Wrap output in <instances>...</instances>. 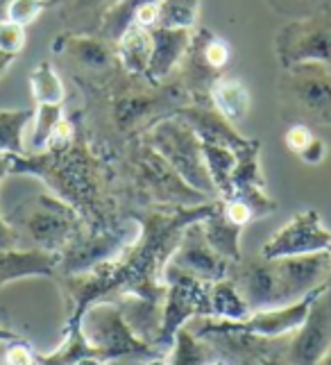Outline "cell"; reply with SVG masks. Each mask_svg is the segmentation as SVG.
Returning a JSON list of instances; mask_svg holds the SVG:
<instances>
[{"instance_id":"obj_44","label":"cell","mask_w":331,"mask_h":365,"mask_svg":"<svg viewBox=\"0 0 331 365\" xmlns=\"http://www.w3.org/2000/svg\"><path fill=\"white\" fill-rule=\"evenodd\" d=\"M207 365H232V363H229V361H223V359H211Z\"/></svg>"},{"instance_id":"obj_14","label":"cell","mask_w":331,"mask_h":365,"mask_svg":"<svg viewBox=\"0 0 331 365\" xmlns=\"http://www.w3.org/2000/svg\"><path fill=\"white\" fill-rule=\"evenodd\" d=\"M168 263L175 268H180L182 272L195 277V279L207 282V284L225 279V277L232 274V268H234L232 261L220 257L218 252L209 245V241L205 238V232L200 227V220L188 225L184 230Z\"/></svg>"},{"instance_id":"obj_11","label":"cell","mask_w":331,"mask_h":365,"mask_svg":"<svg viewBox=\"0 0 331 365\" xmlns=\"http://www.w3.org/2000/svg\"><path fill=\"white\" fill-rule=\"evenodd\" d=\"M315 252H331V232L322 225L320 213L315 209L300 211L282 230L261 247L263 259L282 257H304Z\"/></svg>"},{"instance_id":"obj_29","label":"cell","mask_w":331,"mask_h":365,"mask_svg":"<svg viewBox=\"0 0 331 365\" xmlns=\"http://www.w3.org/2000/svg\"><path fill=\"white\" fill-rule=\"evenodd\" d=\"M200 14V0H161L155 28L195 30Z\"/></svg>"},{"instance_id":"obj_9","label":"cell","mask_w":331,"mask_h":365,"mask_svg":"<svg viewBox=\"0 0 331 365\" xmlns=\"http://www.w3.org/2000/svg\"><path fill=\"white\" fill-rule=\"evenodd\" d=\"M229 46L209 28H195L188 50L177 68V80L190 96V103H209L211 84L220 78L223 68L229 64ZM173 75V78H175Z\"/></svg>"},{"instance_id":"obj_26","label":"cell","mask_w":331,"mask_h":365,"mask_svg":"<svg viewBox=\"0 0 331 365\" xmlns=\"http://www.w3.org/2000/svg\"><path fill=\"white\" fill-rule=\"evenodd\" d=\"M213 354H215V349L207 341H202L193 331H188L182 327L170 347L168 365H207L211 359H215Z\"/></svg>"},{"instance_id":"obj_47","label":"cell","mask_w":331,"mask_h":365,"mask_svg":"<svg viewBox=\"0 0 331 365\" xmlns=\"http://www.w3.org/2000/svg\"><path fill=\"white\" fill-rule=\"evenodd\" d=\"M327 288H329V291H331V272H329V279H327V284H325Z\"/></svg>"},{"instance_id":"obj_36","label":"cell","mask_w":331,"mask_h":365,"mask_svg":"<svg viewBox=\"0 0 331 365\" xmlns=\"http://www.w3.org/2000/svg\"><path fill=\"white\" fill-rule=\"evenodd\" d=\"M7 250H23L19 232L11 227V222L5 218V213L0 211V252Z\"/></svg>"},{"instance_id":"obj_13","label":"cell","mask_w":331,"mask_h":365,"mask_svg":"<svg viewBox=\"0 0 331 365\" xmlns=\"http://www.w3.org/2000/svg\"><path fill=\"white\" fill-rule=\"evenodd\" d=\"M53 53L71 59L82 73L96 78H111L121 68L116 57V43L98 32H61L53 41Z\"/></svg>"},{"instance_id":"obj_18","label":"cell","mask_w":331,"mask_h":365,"mask_svg":"<svg viewBox=\"0 0 331 365\" xmlns=\"http://www.w3.org/2000/svg\"><path fill=\"white\" fill-rule=\"evenodd\" d=\"M200 227L205 232V238L209 241V245L218 252L220 257L232 261L234 266L243 261V257H240V234H243V227H238L236 222H232L225 216L223 202L211 216L200 220Z\"/></svg>"},{"instance_id":"obj_41","label":"cell","mask_w":331,"mask_h":365,"mask_svg":"<svg viewBox=\"0 0 331 365\" xmlns=\"http://www.w3.org/2000/svg\"><path fill=\"white\" fill-rule=\"evenodd\" d=\"M141 365H168V359H166L163 354H155V356L146 359Z\"/></svg>"},{"instance_id":"obj_27","label":"cell","mask_w":331,"mask_h":365,"mask_svg":"<svg viewBox=\"0 0 331 365\" xmlns=\"http://www.w3.org/2000/svg\"><path fill=\"white\" fill-rule=\"evenodd\" d=\"M259 150H261V143L254 141L250 148L236 153V166L232 173L234 193L248 191V188H265V178H263L261 163H259Z\"/></svg>"},{"instance_id":"obj_39","label":"cell","mask_w":331,"mask_h":365,"mask_svg":"<svg viewBox=\"0 0 331 365\" xmlns=\"http://www.w3.org/2000/svg\"><path fill=\"white\" fill-rule=\"evenodd\" d=\"M16 57H11V55H5V53H0V78L7 73V68L11 66V61H14Z\"/></svg>"},{"instance_id":"obj_5","label":"cell","mask_w":331,"mask_h":365,"mask_svg":"<svg viewBox=\"0 0 331 365\" xmlns=\"http://www.w3.org/2000/svg\"><path fill=\"white\" fill-rule=\"evenodd\" d=\"M80 329L88 345L100 349L109 361L116 359H150L155 354H166L155 345L138 338L127 324L116 302H93L80 318Z\"/></svg>"},{"instance_id":"obj_45","label":"cell","mask_w":331,"mask_h":365,"mask_svg":"<svg viewBox=\"0 0 331 365\" xmlns=\"http://www.w3.org/2000/svg\"><path fill=\"white\" fill-rule=\"evenodd\" d=\"M240 365H261L257 359H240Z\"/></svg>"},{"instance_id":"obj_7","label":"cell","mask_w":331,"mask_h":365,"mask_svg":"<svg viewBox=\"0 0 331 365\" xmlns=\"http://www.w3.org/2000/svg\"><path fill=\"white\" fill-rule=\"evenodd\" d=\"M132 168L138 193H143L148 202L157 207H195L209 200L195 188H190L173 170L170 163L146 141H141L134 150Z\"/></svg>"},{"instance_id":"obj_23","label":"cell","mask_w":331,"mask_h":365,"mask_svg":"<svg viewBox=\"0 0 331 365\" xmlns=\"http://www.w3.org/2000/svg\"><path fill=\"white\" fill-rule=\"evenodd\" d=\"M202 153H205L207 170L211 175V182L215 186L218 200L232 197L234 195L232 173H234V166H236V153L232 148L211 145V143H202Z\"/></svg>"},{"instance_id":"obj_31","label":"cell","mask_w":331,"mask_h":365,"mask_svg":"<svg viewBox=\"0 0 331 365\" xmlns=\"http://www.w3.org/2000/svg\"><path fill=\"white\" fill-rule=\"evenodd\" d=\"M48 7H50V0H11L5 19L25 28V25H30L32 21L39 19V14Z\"/></svg>"},{"instance_id":"obj_6","label":"cell","mask_w":331,"mask_h":365,"mask_svg":"<svg viewBox=\"0 0 331 365\" xmlns=\"http://www.w3.org/2000/svg\"><path fill=\"white\" fill-rule=\"evenodd\" d=\"M166 297L161 309V324L155 336V345L161 351H170L175 336L190 318H211L209 288L211 284L195 279L175 266H166L163 272Z\"/></svg>"},{"instance_id":"obj_38","label":"cell","mask_w":331,"mask_h":365,"mask_svg":"<svg viewBox=\"0 0 331 365\" xmlns=\"http://www.w3.org/2000/svg\"><path fill=\"white\" fill-rule=\"evenodd\" d=\"M11 157L14 155H0V184L7 175H11Z\"/></svg>"},{"instance_id":"obj_32","label":"cell","mask_w":331,"mask_h":365,"mask_svg":"<svg viewBox=\"0 0 331 365\" xmlns=\"http://www.w3.org/2000/svg\"><path fill=\"white\" fill-rule=\"evenodd\" d=\"M25 48V28L19 23H11L7 19L0 21V53L19 57Z\"/></svg>"},{"instance_id":"obj_42","label":"cell","mask_w":331,"mask_h":365,"mask_svg":"<svg viewBox=\"0 0 331 365\" xmlns=\"http://www.w3.org/2000/svg\"><path fill=\"white\" fill-rule=\"evenodd\" d=\"M315 365H331V345H329V349L325 351V354L320 356V361H317Z\"/></svg>"},{"instance_id":"obj_43","label":"cell","mask_w":331,"mask_h":365,"mask_svg":"<svg viewBox=\"0 0 331 365\" xmlns=\"http://www.w3.org/2000/svg\"><path fill=\"white\" fill-rule=\"evenodd\" d=\"M11 0H0V21L7 16V7H9Z\"/></svg>"},{"instance_id":"obj_1","label":"cell","mask_w":331,"mask_h":365,"mask_svg":"<svg viewBox=\"0 0 331 365\" xmlns=\"http://www.w3.org/2000/svg\"><path fill=\"white\" fill-rule=\"evenodd\" d=\"M220 207V200H207L195 207H155L130 213L138 225L136 238L111 257L82 274L59 277L68 309V324H80L82 313L93 302H116L132 297L161 313L166 297L163 272L188 225L205 220Z\"/></svg>"},{"instance_id":"obj_30","label":"cell","mask_w":331,"mask_h":365,"mask_svg":"<svg viewBox=\"0 0 331 365\" xmlns=\"http://www.w3.org/2000/svg\"><path fill=\"white\" fill-rule=\"evenodd\" d=\"M63 120V105H36L34 109V130H32V148L46 150L50 136L57 130V125Z\"/></svg>"},{"instance_id":"obj_10","label":"cell","mask_w":331,"mask_h":365,"mask_svg":"<svg viewBox=\"0 0 331 365\" xmlns=\"http://www.w3.org/2000/svg\"><path fill=\"white\" fill-rule=\"evenodd\" d=\"M282 96L304 116L331 125V68L325 64H295L284 68Z\"/></svg>"},{"instance_id":"obj_46","label":"cell","mask_w":331,"mask_h":365,"mask_svg":"<svg viewBox=\"0 0 331 365\" xmlns=\"http://www.w3.org/2000/svg\"><path fill=\"white\" fill-rule=\"evenodd\" d=\"M288 3H317V0H288Z\"/></svg>"},{"instance_id":"obj_3","label":"cell","mask_w":331,"mask_h":365,"mask_svg":"<svg viewBox=\"0 0 331 365\" xmlns=\"http://www.w3.org/2000/svg\"><path fill=\"white\" fill-rule=\"evenodd\" d=\"M5 218L19 232L23 250L28 241L30 250H41L55 257L86 230L80 213L55 193H34L32 197H25L5 213Z\"/></svg>"},{"instance_id":"obj_25","label":"cell","mask_w":331,"mask_h":365,"mask_svg":"<svg viewBox=\"0 0 331 365\" xmlns=\"http://www.w3.org/2000/svg\"><path fill=\"white\" fill-rule=\"evenodd\" d=\"M34 109H0V155H23V132Z\"/></svg>"},{"instance_id":"obj_19","label":"cell","mask_w":331,"mask_h":365,"mask_svg":"<svg viewBox=\"0 0 331 365\" xmlns=\"http://www.w3.org/2000/svg\"><path fill=\"white\" fill-rule=\"evenodd\" d=\"M209 103L220 111V114L229 120V123H240L250 111V91L248 86L236 80V78H220L211 84L209 89Z\"/></svg>"},{"instance_id":"obj_34","label":"cell","mask_w":331,"mask_h":365,"mask_svg":"<svg viewBox=\"0 0 331 365\" xmlns=\"http://www.w3.org/2000/svg\"><path fill=\"white\" fill-rule=\"evenodd\" d=\"M311 138H313V134H311V128H309V125H304V123H292L290 128L286 130L284 141H286V148L290 150V153L300 155V153H302V148L307 145V143L311 141Z\"/></svg>"},{"instance_id":"obj_16","label":"cell","mask_w":331,"mask_h":365,"mask_svg":"<svg viewBox=\"0 0 331 365\" xmlns=\"http://www.w3.org/2000/svg\"><path fill=\"white\" fill-rule=\"evenodd\" d=\"M190 36H193V30H170V28L150 30L152 53H150V64L146 73V78L150 82L163 84L173 78L186 55Z\"/></svg>"},{"instance_id":"obj_12","label":"cell","mask_w":331,"mask_h":365,"mask_svg":"<svg viewBox=\"0 0 331 365\" xmlns=\"http://www.w3.org/2000/svg\"><path fill=\"white\" fill-rule=\"evenodd\" d=\"M331 345V291L325 286L315 295L302 327L286 343L288 365H315Z\"/></svg>"},{"instance_id":"obj_35","label":"cell","mask_w":331,"mask_h":365,"mask_svg":"<svg viewBox=\"0 0 331 365\" xmlns=\"http://www.w3.org/2000/svg\"><path fill=\"white\" fill-rule=\"evenodd\" d=\"M327 155H329L327 143L322 141V138L313 136L311 141L302 148V153H300L297 157H300L304 163H309V166H317V163H322V161L327 159Z\"/></svg>"},{"instance_id":"obj_40","label":"cell","mask_w":331,"mask_h":365,"mask_svg":"<svg viewBox=\"0 0 331 365\" xmlns=\"http://www.w3.org/2000/svg\"><path fill=\"white\" fill-rule=\"evenodd\" d=\"M146 359H116V361H107V365H141Z\"/></svg>"},{"instance_id":"obj_4","label":"cell","mask_w":331,"mask_h":365,"mask_svg":"<svg viewBox=\"0 0 331 365\" xmlns=\"http://www.w3.org/2000/svg\"><path fill=\"white\" fill-rule=\"evenodd\" d=\"M141 141L155 148L190 188H195V191L207 195L209 200H218L211 175L207 170L202 141L180 116L170 114L152 123L148 130H143Z\"/></svg>"},{"instance_id":"obj_20","label":"cell","mask_w":331,"mask_h":365,"mask_svg":"<svg viewBox=\"0 0 331 365\" xmlns=\"http://www.w3.org/2000/svg\"><path fill=\"white\" fill-rule=\"evenodd\" d=\"M113 3L116 0H50V7L59 9L68 32H98L100 21Z\"/></svg>"},{"instance_id":"obj_37","label":"cell","mask_w":331,"mask_h":365,"mask_svg":"<svg viewBox=\"0 0 331 365\" xmlns=\"http://www.w3.org/2000/svg\"><path fill=\"white\" fill-rule=\"evenodd\" d=\"M16 341H23V336L16 334L14 329H9V327L0 324V345H9V343H16Z\"/></svg>"},{"instance_id":"obj_21","label":"cell","mask_w":331,"mask_h":365,"mask_svg":"<svg viewBox=\"0 0 331 365\" xmlns=\"http://www.w3.org/2000/svg\"><path fill=\"white\" fill-rule=\"evenodd\" d=\"M150 53H152L150 30L138 28V25H132V28L116 41L118 64L130 75H143L146 78L148 64H150Z\"/></svg>"},{"instance_id":"obj_2","label":"cell","mask_w":331,"mask_h":365,"mask_svg":"<svg viewBox=\"0 0 331 365\" xmlns=\"http://www.w3.org/2000/svg\"><path fill=\"white\" fill-rule=\"evenodd\" d=\"M11 175H34L44 180L57 197L80 213L88 232L121 227L116 202L107 188V166L96 155L78 128L73 141L63 148L41 150L39 155H14Z\"/></svg>"},{"instance_id":"obj_22","label":"cell","mask_w":331,"mask_h":365,"mask_svg":"<svg viewBox=\"0 0 331 365\" xmlns=\"http://www.w3.org/2000/svg\"><path fill=\"white\" fill-rule=\"evenodd\" d=\"M209 302H211V318L215 320L238 322V320H245L252 313L232 277H225V279L211 284Z\"/></svg>"},{"instance_id":"obj_48","label":"cell","mask_w":331,"mask_h":365,"mask_svg":"<svg viewBox=\"0 0 331 365\" xmlns=\"http://www.w3.org/2000/svg\"><path fill=\"white\" fill-rule=\"evenodd\" d=\"M3 349H5V345H0V359H3Z\"/></svg>"},{"instance_id":"obj_8","label":"cell","mask_w":331,"mask_h":365,"mask_svg":"<svg viewBox=\"0 0 331 365\" xmlns=\"http://www.w3.org/2000/svg\"><path fill=\"white\" fill-rule=\"evenodd\" d=\"M275 53L284 68L309 61L331 68V7L284 25L275 39Z\"/></svg>"},{"instance_id":"obj_28","label":"cell","mask_w":331,"mask_h":365,"mask_svg":"<svg viewBox=\"0 0 331 365\" xmlns=\"http://www.w3.org/2000/svg\"><path fill=\"white\" fill-rule=\"evenodd\" d=\"M30 86H32V96L36 105H63L66 91H63L59 73L53 68L50 61H41V64L30 73Z\"/></svg>"},{"instance_id":"obj_17","label":"cell","mask_w":331,"mask_h":365,"mask_svg":"<svg viewBox=\"0 0 331 365\" xmlns=\"http://www.w3.org/2000/svg\"><path fill=\"white\" fill-rule=\"evenodd\" d=\"M28 277H57V257L41 250L0 252V288Z\"/></svg>"},{"instance_id":"obj_24","label":"cell","mask_w":331,"mask_h":365,"mask_svg":"<svg viewBox=\"0 0 331 365\" xmlns=\"http://www.w3.org/2000/svg\"><path fill=\"white\" fill-rule=\"evenodd\" d=\"M150 3H157V0H116V3L105 11L103 21H100L98 34L109 39L111 43H116L121 36L134 25L136 11L146 5H150Z\"/></svg>"},{"instance_id":"obj_15","label":"cell","mask_w":331,"mask_h":365,"mask_svg":"<svg viewBox=\"0 0 331 365\" xmlns=\"http://www.w3.org/2000/svg\"><path fill=\"white\" fill-rule=\"evenodd\" d=\"M175 116H180L198 134L202 143L232 148L234 153H240V150H245L254 143L252 138H245L240 134L234 128V123H229L211 103L182 105L180 109H175Z\"/></svg>"},{"instance_id":"obj_33","label":"cell","mask_w":331,"mask_h":365,"mask_svg":"<svg viewBox=\"0 0 331 365\" xmlns=\"http://www.w3.org/2000/svg\"><path fill=\"white\" fill-rule=\"evenodd\" d=\"M0 365H36V354L30 347V343L23 338V341L5 345Z\"/></svg>"}]
</instances>
